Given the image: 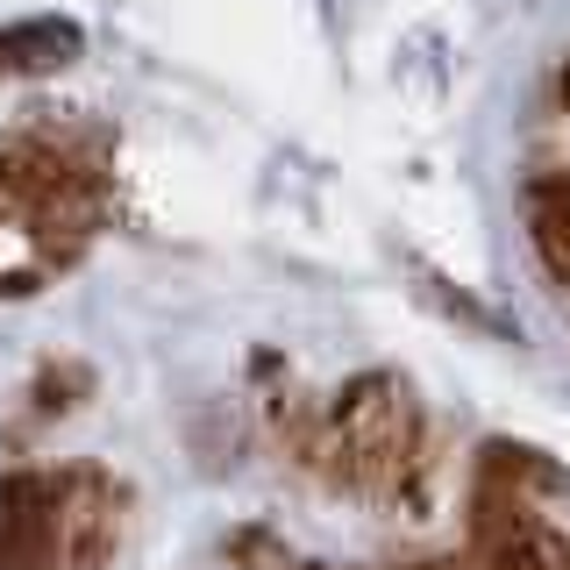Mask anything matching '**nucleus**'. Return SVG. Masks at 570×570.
<instances>
[{
  "label": "nucleus",
  "mask_w": 570,
  "mask_h": 570,
  "mask_svg": "<svg viewBox=\"0 0 570 570\" xmlns=\"http://www.w3.org/2000/svg\"><path fill=\"white\" fill-rule=\"evenodd\" d=\"M321 435H328V471L335 478H356V485H392V478L406 471V456H414V442H421V421H414L406 385L356 379L343 400H335V414H328Z\"/></svg>",
  "instance_id": "nucleus-1"
},
{
  "label": "nucleus",
  "mask_w": 570,
  "mask_h": 570,
  "mask_svg": "<svg viewBox=\"0 0 570 570\" xmlns=\"http://www.w3.org/2000/svg\"><path fill=\"white\" fill-rule=\"evenodd\" d=\"M71 542V492L50 471L0 478V570H65Z\"/></svg>",
  "instance_id": "nucleus-2"
},
{
  "label": "nucleus",
  "mask_w": 570,
  "mask_h": 570,
  "mask_svg": "<svg viewBox=\"0 0 570 570\" xmlns=\"http://www.w3.org/2000/svg\"><path fill=\"white\" fill-rule=\"evenodd\" d=\"M521 214H528V243L542 257V272L570 285V165H542L521 186Z\"/></svg>",
  "instance_id": "nucleus-3"
},
{
  "label": "nucleus",
  "mask_w": 570,
  "mask_h": 570,
  "mask_svg": "<svg viewBox=\"0 0 570 570\" xmlns=\"http://www.w3.org/2000/svg\"><path fill=\"white\" fill-rule=\"evenodd\" d=\"M79 58V29L71 22H14L0 29V71H50Z\"/></svg>",
  "instance_id": "nucleus-4"
},
{
  "label": "nucleus",
  "mask_w": 570,
  "mask_h": 570,
  "mask_svg": "<svg viewBox=\"0 0 570 570\" xmlns=\"http://www.w3.org/2000/svg\"><path fill=\"white\" fill-rule=\"evenodd\" d=\"M563 107H570V71H563Z\"/></svg>",
  "instance_id": "nucleus-5"
}]
</instances>
